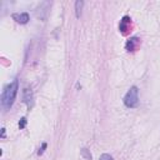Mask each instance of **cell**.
Returning a JSON list of instances; mask_svg holds the SVG:
<instances>
[{"label":"cell","mask_w":160,"mask_h":160,"mask_svg":"<svg viewBox=\"0 0 160 160\" xmlns=\"http://www.w3.org/2000/svg\"><path fill=\"white\" fill-rule=\"evenodd\" d=\"M18 90H19V81L15 79L12 80L10 84H8L2 92H1V106L2 109L8 110L12 106L14 101H15V98H16V94H18Z\"/></svg>","instance_id":"cell-1"},{"label":"cell","mask_w":160,"mask_h":160,"mask_svg":"<svg viewBox=\"0 0 160 160\" xmlns=\"http://www.w3.org/2000/svg\"><path fill=\"white\" fill-rule=\"evenodd\" d=\"M99 160H114V159H112V156H111L110 154H106V152H105V154H101V155H100Z\"/></svg>","instance_id":"cell-9"},{"label":"cell","mask_w":160,"mask_h":160,"mask_svg":"<svg viewBox=\"0 0 160 160\" xmlns=\"http://www.w3.org/2000/svg\"><path fill=\"white\" fill-rule=\"evenodd\" d=\"M25 125H26V118H21L20 121H19V128L20 129H24Z\"/></svg>","instance_id":"cell-11"},{"label":"cell","mask_w":160,"mask_h":160,"mask_svg":"<svg viewBox=\"0 0 160 160\" xmlns=\"http://www.w3.org/2000/svg\"><path fill=\"white\" fill-rule=\"evenodd\" d=\"M46 146H48V144H46V142H42V144H41V148H40L39 151H38V155H42L44 151H45V149H46Z\"/></svg>","instance_id":"cell-10"},{"label":"cell","mask_w":160,"mask_h":160,"mask_svg":"<svg viewBox=\"0 0 160 160\" xmlns=\"http://www.w3.org/2000/svg\"><path fill=\"white\" fill-rule=\"evenodd\" d=\"M130 25H131V19L129 16H124L121 20H120V25H119V29L122 34H126L128 30H130Z\"/></svg>","instance_id":"cell-6"},{"label":"cell","mask_w":160,"mask_h":160,"mask_svg":"<svg viewBox=\"0 0 160 160\" xmlns=\"http://www.w3.org/2000/svg\"><path fill=\"white\" fill-rule=\"evenodd\" d=\"M138 44H139V39H138V38H130V39L126 41V44H125V49H126L128 51H134Z\"/></svg>","instance_id":"cell-7"},{"label":"cell","mask_w":160,"mask_h":160,"mask_svg":"<svg viewBox=\"0 0 160 160\" xmlns=\"http://www.w3.org/2000/svg\"><path fill=\"white\" fill-rule=\"evenodd\" d=\"M81 154H82V155H84V156H85L86 159H89V160L91 159V154H89L86 149H81Z\"/></svg>","instance_id":"cell-12"},{"label":"cell","mask_w":160,"mask_h":160,"mask_svg":"<svg viewBox=\"0 0 160 160\" xmlns=\"http://www.w3.org/2000/svg\"><path fill=\"white\" fill-rule=\"evenodd\" d=\"M1 138H5V128L1 129Z\"/></svg>","instance_id":"cell-13"},{"label":"cell","mask_w":160,"mask_h":160,"mask_svg":"<svg viewBox=\"0 0 160 160\" xmlns=\"http://www.w3.org/2000/svg\"><path fill=\"white\" fill-rule=\"evenodd\" d=\"M82 6H84V1H82V0L75 1V15H76V18H80V16H81Z\"/></svg>","instance_id":"cell-8"},{"label":"cell","mask_w":160,"mask_h":160,"mask_svg":"<svg viewBox=\"0 0 160 160\" xmlns=\"http://www.w3.org/2000/svg\"><path fill=\"white\" fill-rule=\"evenodd\" d=\"M50 5H51V2H49V1H42V2L38 6V9H36V16H38L40 20H42V21L46 20L48 14H49Z\"/></svg>","instance_id":"cell-3"},{"label":"cell","mask_w":160,"mask_h":160,"mask_svg":"<svg viewBox=\"0 0 160 160\" xmlns=\"http://www.w3.org/2000/svg\"><path fill=\"white\" fill-rule=\"evenodd\" d=\"M124 104L129 109L138 106V104H139V89H138V86H131L128 90V92L124 96Z\"/></svg>","instance_id":"cell-2"},{"label":"cell","mask_w":160,"mask_h":160,"mask_svg":"<svg viewBox=\"0 0 160 160\" xmlns=\"http://www.w3.org/2000/svg\"><path fill=\"white\" fill-rule=\"evenodd\" d=\"M22 99H24V102L26 104L28 109H31L32 105H34V94H32L31 89L25 88L22 90Z\"/></svg>","instance_id":"cell-4"},{"label":"cell","mask_w":160,"mask_h":160,"mask_svg":"<svg viewBox=\"0 0 160 160\" xmlns=\"http://www.w3.org/2000/svg\"><path fill=\"white\" fill-rule=\"evenodd\" d=\"M11 18L18 22V24H28L30 18H29V14L28 12H15L11 15Z\"/></svg>","instance_id":"cell-5"}]
</instances>
